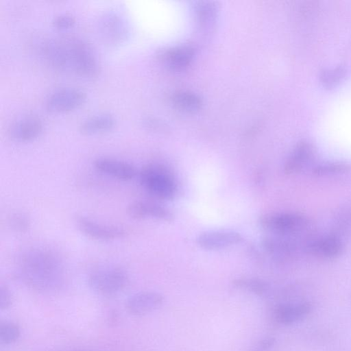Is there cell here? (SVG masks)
Returning a JSON list of instances; mask_svg holds the SVG:
<instances>
[{
    "instance_id": "6da1fadb",
    "label": "cell",
    "mask_w": 351,
    "mask_h": 351,
    "mask_svg": "<svg viewBox=\"0 0 351 351\" xmlns=\"http://www.w3.org/2000/svg\"><path fill=\"white\" fill-rule=\"evenodd\" d=\"M14 276L23 285L35 291L51 293L65 285L64 261L53 249L45 246L27 247L14 261Z\"/></svg>"
},
{
    "instance_id": "7a4b0ae2",
    "label": "cell",
    "mask_w": 351,
    "mask_h": 351,
    "mask_svg": "<svg viewBox=\"0 0 351 351\" xmlns=\"http://www.w3.org/2000/svg\"><path fill=\"white\" fill-rule=\"evenodd\" d=\"M45 61L54 69L78 77L90 79L99 71L92 46L84 39L64 36L46 41L41 47Z\"/></svg>"
},
{
    "instance_id": "3957f363",
    "label": "cell",
    "mask_w": 351,
    "mask_h": 351,
    "mask_svg": "<svg viewBox=\"0 0 351 351\" xmlns=\"http://www.w3.org/2000/svg\"><path fill=\"white\" fill-rule=\"evenodd\" d=\"M139 180L147 192L158 199L170 200L176 194L175 180L162 165L150 163L144 166L139 172Z\"/></svg>"
},
{
    "instance_id": "277c9868",
    "label": "cell",
    "mask_w": 351,
    "mask_h": 351,
    "mask_svg": "<svg viewBox=\"0 0 351 351\" xmlns=\"http://www.w3.org/2000/svg\"><path fill=\"white\" fill-rule=\"evenodd\" d=\"M129 282L128 273L122 267L104 265L94 269L88 276L90 289L103 296H112L121 292Z\"/></svg>"
},
{
    "instance_id": "5b68a950",
    "label": "cell",
    "mask_w": 351,
    "mask_h": 351,
    "mask_svg": "<svg viewBox=\"0 0 351 351\" xmlns=\"http://www.w3.org/2000/svg\"><path fill=\"white\" fill-rule=\"evenodd\" d=\"M258 223L262 229L276 235L289 236L305 231L310 221L302 214L284 212L262 215L258 219Z\"/></svg>"
},
{
    "instance_id": "8992f818",
    "label": "cell",
    "mask_w": 351,
    "mask_h": 351,
    "mask_svg": "<svg viewBox=\"0 0 351 351\" xmlns=\"http://www.w3.org/2000/svg\"><path fill=\"white\" fill-rule=\"evenodd\" d=\"M101 36L107 44L120 45L128 37L129 27L125 19L118 12L109 11L104 14L99 23Z\"/></svg>"
},
{
    "instance_id": "52a82bcc",
    "label": "cell",
    "mask_w": 351,
    "mask_h": 351,
    "mask_svg": "<svg viewBox=\"0 0 351 351\" xmlns=\"http://www.w3.org/2000/svg\"><path fill=\"white\" fill-rule=\"evenodd\" d=\"M86 99V93L78 88L66 87L55 90L46 100V108L51 112H66L77 108Z\"/></svg>"
},
{
    "instance_id": "ba28073f",
    "label": "cell",
    "mask_w": 351,
    "mask_h": 351,
    "mask_svg": "<svg viewBox=\"0 0 351 351\" xmlns=\"http://www.w3.org/2000/svg\"><path fill=\"white\" fill-rule=\"evenodd\" d=\"M76 223L81 232L97 241H114L121 239L126 234L125 229L122 227L101 223L88 217H77Z\"/></svg>"
},
{
    "instance_id": "9c48e42d",
    "label": "cell",
    "mask_w": 351,
    "mask_h": 351,
    "mask_svg": "<svg viewBox=\"0 0 351 351\" xmlns=\"http://www.w3.org/2000/svg\"><path fill=\"white\" fill-rule=\"evenodd\" d=\"M242 241V235L231 230L204 231L196 238L197 245L206 250L223 249L240 243Z\"/></svg>"
},
{
    "instance_id": "30bf717a",
    "label": "cell",
    "mask_w": 351,
    "mask_h": 351,
    "mask_svg": "<svg viewBox=\"0 0 351 351\" xmlns=\"http://www.w3.org/2000/svg\"><path fill=\"white\" fill-rule=\"evenodd\" d=\"M305 250L319 258L333 259L342 254L343 243L337 234L322 236L308 241Z\"/></svg>"
},
{
    "instance_id": "8fae6325",
    "label": "cell",
    "mask_w": 351,
    "mask_h": 351,
    "mask_svg": "<svg viewBox=\"0 0 351 351\" xmlns=\"http://www.w3.org/2000/svg\"><path fill=\"white\" fill-rule=\"evenodd\" d=\"M164 297L159 293L145 291L130 295L125 301L127 311L134 316H142L158 309L163 303Z\"/></svg>"
},
{
    "instance_id": "7c38bea8",
    "label": "cell",
    "mask_w": 351,
    "mask_h": 351,
    "mask_svg": "<svg viewBox=\"0 0 351 351\" xmlns=\"http://www.w3.org/2000/svg\"><path fill=\"white\" fill-rule=\"evenodd\" d=\"M42 120L35 115H25L17 119L9 128L10 137L18 142H29L42 133Z\"/></svg>"
},
{
    "instance_id": "4fadbf2b",
    "label": "cell",
    "mask_w": 351,
    "mask_h": 351,
    "mask_svg": "<svg viewBox=\"0 0 351 351\" xmlns=\"http://www.w3.org/2000/svg\"><path fill=\"white\" fill-rule=\"evenodd\" d=\"M312 308V304L308 301L285 302L275 307L274 317L280 324L291 325L307 316Z\"/></svg>"
},
{
    "instance_id": "5bb4252c",
    "label": "cell",
    "mask_w": 351,
    "mask_h": 351,
    "mask_svg": "<svg viewBox=\"0 0 351 351\" xmlns=\"http://www.w3.org/2000/svg\"><path fill=\"white\" fill-rule=\"evenodd\" d=\"M315 153V147L311 143L306 141L299 142L285 160L284 173L286 175L299 173L313 160Z\"/></svg>"
},
{
    "instance_id": "9a60e30c",
    "label": "cell",
    "mask_w": 351,
    "mask_h": 351,
    "mask_svg": "<svg viewBox=\"0 0 351 351\" xmlns=\"http://www.w3.org/2000/svg\"><path fill=\"white\" fill-rule=\"evenodd\" d=\"M93 165L98 171L121 181L131 180L136 174L132 165L119 159L101 157L95 160Z\"/></svg>"
},
{
    "instance_id": "2e32d148",
    "label": "cell",
    "mask_w": 351,
    "mask_h": 351,
    "mask_svg": "<svg viewBox=\"0 0 351 351\" xmlns=\"http://www.w3.org/2000/svg\"><path fill=\"white\" fill-rule=\"evenodd\" d=\"M130 217L136 219H156L165 221L173 220V214L162 205L148 201L138 200L130 203L127 208Z\"/></svg>"
},
{
    "instance_id": "e0dca14e",
    "label": "cell",
    "mask_w": 351,
    "mask_h": 351,
    "mask_svg": "<svg viewBox=\"0 0 351 351\" xmlns=\"http://www.w3.org/2000/svg\"><path fill=\"white\" fill-rule=\"evenodd\" d=\"M261 245L268 254L278 259L289 258L298 250V244L288 236L266 237L262 240Z\"/></svg>"
},
{
    "instance_id": "ac0fdd59",
    "label": "cell",
    "mask_w": 351,
    "mask_h": 351,
    "mask_svg": "<svg viewBox=\"0 0 351 351\" xmlns=\"http://www.w3.org/2000/svg\"><path fill=\"white\" fill-rule=\"evenodd\" d=\"M194 49L190 46H178L166 50L162 54L164 63L173 70L186 68L193 59Z\"/></svg>"
},
{
    "instance_id": "d6986e66",
    "label": "cell",
    "mask_w": 351,
    "mask_h": 351,
    "mask_svg": "<svg viewBox=\"0 0 351 351\" xmlns=\"http://www.w3.org/2000/svg\"><path fill=\"white\" fill-rule=\"evenodd\" d=\"M115 125L114 118L109 114H100L85 119L80 125L82 134L91 135L104 133Z\"/></svg>"
},
{
    "instance_id": "ffe728a7",
    "label": "cell",
    "mask_w": 351,
    "mask_h": 351,
    "mask_svg": "<svg viewBox=\"0 0 351 351\" xmlns=\"http://www.w3.org/2000/svg\"><path fill=\"white\" fill-rule=\"evenodd\" d=\"M232 285L236 289L261 297L269 295L271 291V285L267 282L258 278H237L232 280Z\"/></svg>"
},
{
    "instance_id": "44dd1931",
    "label": "cell",
    "mask_w": 351,
    "mask_h": 351,
    "mask_svg": "<svg viewBox=\"0 0 351 351\" xmlns=\"http://www.w3.org/2000/svg\"><path fill=\"white\" fill-rule=\"evenodd\" d=\"M351 172V162L343 160L326 161L317 164L312 169L315 176H328Z\"/></svg>"
},
{
    "instance_id": "7402d4cb",
    "label": "cell",
    "mask_w": 351,
    "mask_h": 351,
    "mask_svg": "<svg viewBox=\"0 0 351 351\" xmlns=\"http://www.w3.org/2000/svg\"><path fill=\"white\" fill-rule=\"evenodd\" d=\"M173 104L178 109L194 112L199 110L202 105V99L195 93L188 91H178L171 97Z\"/></svg>"
},
{
    "instance_id": "603a6c76",
    "label": "cell",
    "mask_w": 351,
    "mask_h": 351,
    "mask_svg": "<svg viewBox=\"0 0 351 351\" xmlns=\"http://www.w3.org/2000/svg\"><path fill=\"white\" fill-rule=\"evenodd\" d=\"M335 234L348 231L351 228V201L340 206L333 215Z\"/></svg>"
},
{
    "instance_id": "cb8c5ba5",
    "label": "cell",
    "mask_w": 351,
    "mask_h": 351,
    "mask_svg": "<svg viewBox=\"0 0 351 351\" xmlns=\"http://www.w3.org/2000/svg\"><path fill=\"white\" fill-rule=\"evenodd\" d=\"M346 74V69L343 66H338L323 70L319 75V80L324 86L332 88L339 84Z\"/></svg>"
},
{
    "instance_id": "d4e9b609",
    "label": "cell",
    "mask_w": 351,
    "mask_h": 351,
    "mask_svg": "<svg viewBox=\"0 0 351 351\" xmlns=\"http://www.w3.org/2000/svg\"><path fill=\"white\" fill-rule=\"evenodd\" d=\"M21 330L19 325L11 321H4L0 324V342L2 345H10L19 339Z\"/></svg>"
},
{
    "instance_id": "484cf974",
    "label": "cell",
    "mask_w": 351,
    "mask_h": 351,
    "mask_svg": "<svg viewBox=\"0 0 351 351\" xmlns=\"http://www.w3.org/2000/svg\"><path fill=\"white\" fill-rule=\"evenodd\" d=\"M195 10L199 23L206 25L213 22L217 14V8L210 1H198Z\"/></svg>"
},
{
    "instance_id": "4316f807",
    "label": "cell",
    "mask_w": 351,
    "mask_h": 351,
    "mask_svg": "<svg viewBox=\"0 0 351 351\" xmlns=\"http://www.w3.org/2000/svg\"><path fill=\"white\" fill-rule=\"evenodd\" d=\"M8 223L10 227L15 232H25L31 226L30 218L24 213H14L9 217Z\"/></svg>"
},
{
    "instance_id": "83f0119b",
    "label": "cell",
    "mask_w": 351,
    "mask_h": 351,
    "mask_svg": "<svg viewBox=\"0 0 351 351\" xmlns=\"http://www.w3.org/2000/svg\"><path fill=\"white\" fill-rule=\"evenodd\" d=\"M75 23V17L68 13H62L56 16L52 23L58 29H67L71 27Z\"/></svg>"
},
{
    "instance_id": "f1b7e54d",
    "label": "cell",
    "mask_w": 351,
    "mask_h": 351,
    "mask_svg": "<svg viewBox=\"0 0 351 351\" xmlns=\"http://www.w3.org/2000/svg\"><path fill=\"white\" fill-rule=\"evenodd\" d=\"M13 302V295L6 285H1L0 287V308L1 311L9 308Z\"/></svg>"
},
{
    "instance_id": "f546056e",
    "label": "cell",
    "mask_w": 351,
    "mask_h": 351,
    "mask_svg": "<svg viewBox=\"0 0 351 351\" xmlns=\"http://www.w3.org/2000/svg\"><path fill=\"white\" fill-rule=\"evenodd\" d=\"M276 339L268 336L260 339L253 347L252 351H269L274 346Z\"/></svg>"
}]
</instances>
